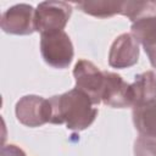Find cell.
Returning a JSON list of instances; mask_svg holds the SVG:
<instances>
[{
	"mask_svg": "<svg viewBox=\"0 0 156 156\" xmlns=\"http://www.w3.org/2000/svg\"><path fill=\"white\" fill-rule=\"evenodd\" d=\"M52 124H66L69 130H83L88 128L98 116V108L93 107L89 96L82 90L73 88L61 95L51 96Z\"/></svg>",
	"mask_w": 156,
	"mask_h": 156,
	"instance_id": "1",
	"label": "cell"
},
{
	"mask_svg": "<svg viewBox=\"0 0 156 156\" xmlns=\"http://www.w3.org/2000/svg\"><path fill=\"white\" fill-rule=\"evenodd\" d=\"M40 52L49 66L58 69L67 68L74 56L73 44L65 30L41 34Z\"/></svg>",
	"mask_w": 156,
	"mask_h": 156,
	"instance_id": "2",
	"label": "cell"
},
{
	"mask_svg": "<svg viewBox=\"0 0 156 156\" xmlns=\"http://www.w3.org/2000/svg\"><path fill=\"white\" fill-rule=\"evenodd\" d=\"M72 15V5L65 1H43L35 10V32L50 34L61 32Z\"/></svg>",
	"mask_w": 156,
	"mask_h": 156,
	"instance_id": "3",
	"label": "cell"
},
{
	"mask_svg": "<svg viewBox=\"0 0 156 156\" xmlns=\"http://www.w3.org/2000/svg\"><path fill=\"white\" fill-rule=\"evenodd\" d=\"M15 112L22 124L34 128L51 122L52 106L49 99L38 95H26L17 101Z\"/></svg>",
	"mask_w": 156,
	"mask_h": 156,
	"instance_id": "4",
	"label": "cell"
},
{
	"mask_svg": "<svg viewBox=\"0 0 156 156\" xmlns=\"http://www.w3.org/2000/svg\"><path fill=\"white\" fill-rule=\"evenodd\" d=\"M76 88L85 93L94 105L101 102L105 85V73L88 60H78L73 68Z\"/></svg>",
	"mask_w": 156,
	"mask_h": 156,
	"instance_id": "5",
	"label": "cell"
},
{
	"mask_svg": "<svg viewBox=\"0 0 156 156\" xmlns=\"http://www.w3.org/2000/svg\"><path fill=\"white\" fill-rule=\"evenodd\" d=\"M1 29L15 35H28L35 32V10L28 4H17L1 15Z\"/></svg>",
	"mask_w": 156,
	"mask_h": 156,
	"instance_id": "6",
	"label": "cell"
},
{
	"mask_svg": "<svg viewBox=\"0 0 156 156\" xmlns=\"http://www.w3.org/2000/svg\"><path fill=\"white\" fill-rule=\"evenodd\" d=\"M139 58V43L132 33H123L115 39L108 52V65L113 68H128Z\"/></svg>",
	"mask_w": 156,
	"mask_h": 156,
	"instance_id": "7",
	"label": "cell"
},
{
	"mask_svg": "<svg viewBox=\"0 0 156 156\" xmlns=\"http://www.w3.org/2000/svg\"><path fill=\"white\" fill-rule=\"evenodd\" d=\"M105 73V85L101 96V102L107 106L116 108L130 107V84L124 82V79L113 72Z\"/></svg>",
	"mask_w": 156,
	"mask_h": 156,
	"instance_id": "8",
	"label": "cell"
},
{
	"mask_svg": "<svg viewBox=\"0 0 156 156\" xmlns=\"http://www.w3.org/2000/svg\"><path fill=\"white\" fill-rule=\"evenodd\" d=\"M132 34L143 45L151 66L156 67V13L133 22Z\"/></svg>",
	"mask_w": 156,
	"mask_h": 156,
	"instance_id": "9",
	"label": "cell"
},
{
	"mask_svg": "<svg viewBox=\"0 0 156 156\" xmlns=\"http://www.w3.org/2000/svg\"><path fill=\"white\" fill-rule=\"evenodd\" d=\"M156 99V76L154 72L147 71L135 76L134 82L130 84V101L132 107L145 105Z\"/></svg>",
	"mask_w": 156,
	"mask_h": 156,
	"instance_id": "10",
	"label": "cell"
},
{
	"mask_svg": "<svg viewBox=\"0 0 156 156\" xmlns=\"http://www.w3.org/2000/svg\"><path fill=\"white\" fill-rule=\"evenodd\" d=\"M133 122L140 135L156 138V99L133 107Z\"/></svg>",
	"mask_w": 156,
	"mask_h": 156,
	"instance_id": "11",
	"label": "cell"
},
{
	"mask_svg": "<svg viewBox=\"0 0 156 156\" xmlns=\"http://www.w3.org/2000/svg\"><path fill=\"white\" fill-rule=\"evenodd\" d=\"M76 5L84 12L94 17L106 18L122 12L123 1H111V0H88L78 1Z\"/></svg>",
	"mask_w": 156,
	"mask_h": 156,
	"instance_id": "12",
	"label": "cell"
},
{
	"mask_svg": "<svg viewBox=\"0 0 156 156\" xmlns=\"http://www.w3.org/2000/svg\"><path fill=\"white\" fill-rule=\"evenodd\" d=\"M156 13V2L154 1H123L121 15L127 16L132 22Z\"/></svg>",
	"mask_w": 156,
	"mask_h": 156,
	"instance_id": "13",
	"label": "cell"
},
{
	"mask_svg": "<svg viewBox=\"0 0 156 156\" xmlns=\"http://www.w3.org/2000/svg\"><path fill=\"white\" fill-rule=\"evenodd\" d=\"M135 156H156V138L139 135L134 143Z\"/></svg>",
	"mask_w": 156,
	"mask_h": 156,
	"instance_id": "14",
	"label": "cell"
},
{
	"mask_svg": "<svg viewBox=\"0 0 156 156\" xmlns=\"http://www.w3.org/2000/svg\"><path fill=\"white\" fill-rule=\"evenodd\" d=\"M0 156H27V155L17 145L9 144V145H2L1 151H0Z\"/></svg>",
	"mask_w": 156,
	"mask_h": 156,
	"instance_id": "15",
	"label": "cell"
}]
</instances>
